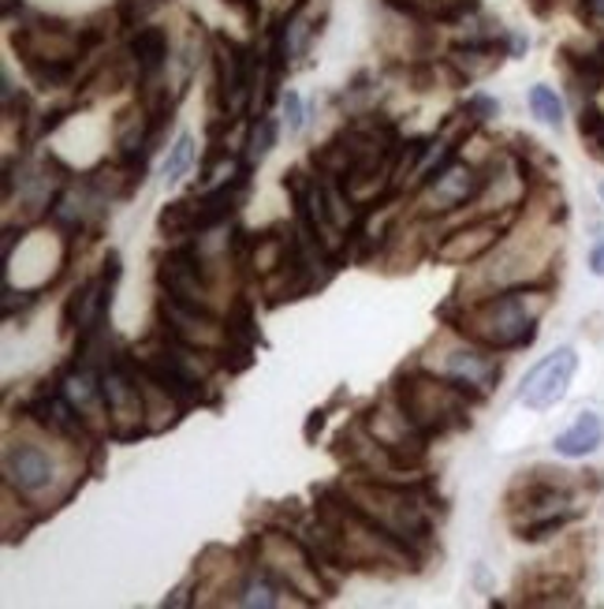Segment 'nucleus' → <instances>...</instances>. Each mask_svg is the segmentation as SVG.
<instances>
[{"label": "nucleus", "instance_id": "obj_30", "mask_svg": "<svg viewBox=\"0 0 604 609\" xmlns=\"http://www.w3.org/2000/svg\"><path fill=\"white\" fill-rule=\"evenodd\" d=\"M601 158H604V154H601Z\"/></svg>", "mask_w": 604, "mask_h": 609}, {"label": "nucleus", "instance_id": "obj_13", "mask_svg": "<svg viewBox=\"0 0 604 609\" xmlns=\"http://www.w3.org/2000/svg\"><path fill=\"white\" fill-rule=\"evenodd\" d=\"M224 344H258V315H254V303L250 295H235L227 303V315H224Z\"/></svg>", "mask_w": 604, "mask_h": 609}, {"label": "nucleus", "instance_id": "obj_17", "mask_svg": "<svg viewBox=\"0 0 604 609\" xmlns=\"http://www.w3.org/2000/svg\"><path fill=\"white\" fill-rule=\"evenodd\" d=\"M478 12H481L478 0H436L433 23L436 27H459V23H467L470 15H478Z\"/></svg>", "mask_w": 604, "mask_h": 609}, {"label": "nucleus", "instance_id": "obj_28", "mask_svg": "<svg viewBox=\"0 0 604 609\" xmlns=\"http://www.w3.org/2000/svg\"><path fill=\"white\" fill-rule=\"evenodd\" d=\"M224 4L239 8L243 15H254V12H261V8H258V0H224Z\"/></svg>", "mask_w": 604, "mask_h": 609}, {"label": "nucleus", "instance_id": "obj_4", "mask_svg": "<svg viewBox=\"0 0 604 609\" xmlns=\"http://www.w3.org/2000/svg\"><path fill=\"white\" fill-rule=\"evenodd\" d=\"M12 49L20 53L23 68L38 64V60H83V38H78V27L60 20H34L23 23L20 31H12Z\"/></svg>", "mask_w": 604, "mask_h": 609}, {"label": "nucleus", "instance_id": "obj_10", "mask_svg": "<svg viewBox=\"0 0 604 609\" xmlns=\"http://www.w3.org/2000/svg\"><path fill=\"white\" fill-rule=\"evenodd\" d=\"M127 53L138 68V80H157L172 60L169 34H164V27H150V23H143V27L131 31Z\"/></svg>", "mask_w": 604, "mask_h": 609}, {"label": "nucleus", "instance_id": "obj_24", "mask_svg": "<svg viewBox=\"0 0 604 609\" xmlns=\"http://www.w3.org/2000/svg\"><path fill=\"white\" fill-rule=\"evenodd\" d=\"M120 273H124V266H120V251H109V255H104V266H101V277L109 284H116Z\"/></svg>", "mask_w": 604, "mask_h": 609}, {"label": "nucleus", "instance_id": "obj_23", "mask_svg": "<svg viewBox=\"0 0 604 609\" xmlns=\"http://www.w3.org/2000/svg\"><path fill=\"white\" fill-rule=\"evenodd\" d=\"M325 415H329L325 407H313L310 419H306V426H303V438L310 441V446H313V441H318V434L325 430Z\"/></svg>", "mask_w": 604, "mask_h": 609}, {"label": "nucleus", "instance_id": "obj_21", "mask_svg": "<svg viewBox=\"0 0 604 609\" xmlns=\"http://www.w3.org/2000/svg\"><path fill=\"white\" fill-rule=\"evenodd\" d=\"M34 300H38L34 292H15L12 284L4 281V295H0V310H4V318H15L20 310L34 307Z\"/></svg>", "mask_w": 604, "mask_h": 609}, {"label": "nucleus", "instance_id": "obj_1", "mask_svg": "<svg viewBox=\"0 0 604 609\" xmlns=\"http://www.w3.org/2000/svg\"><path fill=\"white\" fill-rule=\"evenodd\" d=\"M548 307V289H533V284H515V289L493 292L489 300L455 307L444 303L441 315L459 337L470 344H481L489 352H522L538 341V318Z\"/></svg>", "mask_w": 604, "mask_h": 609}, {"label": "nucleus", "instance_id": "obj_14", "mask_svg": "<svg viewBox=\"0 0 604 609\" xmlns=\"http://www.w3.org/2000/svg\"><path fill=\"white\" fill-rule=\"evenodd\" d=\"M276 135H280L276 120L269 117V112H261V117L250 124L247 138H243V161H247V165H261V161H266L269 150L276 146Z\"/></svg>", "mask_w": 604, "mask_h": 609}, {"label": "nucleus", "instance_id": "obj_26", "mask_svg": "<svg viewBox=\"0 0 604 609\" xmlns=\"http://www.w3.org/2000/svg\"><path fill=\"white\" fill-rule=\"evenodd\" d=\"M527 4H530V12H533V15H541V20L556 12V0H527Z\"/></svg>", "mask_w": 604, "mask_h": 609}, {"label": "nucleus", "instance_id": "obj_11", "mask_svg": "<svg viewBox=\"0 0 604 609\" xmlns=\"http://www.w3.org/2000/svg\"><path fill=\"white\" fill-rule=\"evenodd\" d=\"M601 441H604V423H601V415L582 412L579 419H575L571 426H567L564 434H556L553 446H556L559 456L579 460V456H590V452H597V449H601Z\"/></svg>", "mask_w": 604, "mask_h": 609}, {"label": "nucleus", "instance_id": "obj_9", "mask_svg": "<svg viewBox=\"0 0 604 609\" xmlns=\"http://www.w3.org/2000/svg\"><path fill=\"white\" fill-rule=\"evenodd\" d=\"M57 478V464L46 449L30 446V441H20V446H8L4 452V483L15 486L26 498L41 494L46 486Z\"/></svg>", "mask_w": 604, "mask_h": 609}, {"label": "nucleus", "instance_id": "obj_16", "mask_svg": "<svg viewBox=\"0 0 604 609\" xmlns=\"http://www.w3.org/2000/svg\"><path fill=\"white\" fill-rule=\"evenodd\" d=\"M530 112L541 120V124L548 127H559L564 124V101H559V94L553 86H530Z\"/></svg>", "mask_w": 604, "mask_h": 609}, {"label": "nucleus", "instance_id": "obj_5", "mask_svg": "<svg viewBox=\"0 0 604 609\" xmlns=\"http://www.w3.org/2000/svg\"><path fill=\"white\" fill-rule=\"evenodd\" d=\"M493 355L496 352H489V348L467 341V348H452V352H444L436 374L448 378L452 386H459L474 404H481V400L496 389V381H501V363H496Z\"/></svg>", "mask_w": 604, "mask_h": 609}, {"label": "nucleus", "instance_id": "obj_18", "mask_svg": "<svg viewBox=\"0 0 604 609\" xmlns=\"http://www.w3.org/2000/svg\"><path fill=\"white\" fill-rule=\"evenodd\" d=\"M190 161H195V138L180 135L176 146L169 150V158H164V184H176V180H183V172L190 169Z\"/></svg>", "mask_w": 604, "mask_h": 609}, {"label": "nucleus", "instance_id": "obj_7", "mask_svg": "<svg viewBox=\"0 0 604 609\" xmlns=\"http://www.w3.org/2000/svg\"><path fill=\"white\" fill-rule=\"evenodd\" d=\"M575 370H579L575 348H556L553 355H545V360L527 374V381H522V389H519V400L527 407H533V412H545L556 400H564Z\"/></svg>", "mask_w": 604, "mask_h": 609}, {"label": "nucleus", "instance_id": "obj_15", "mask_svg": "<svg viewBox=\"0 0 604 609\" xmlns=\"http://www.w3.org/2000/svg\"><path fill=\"white\" fill-rule=\"evenodd\" d=\"M75 72H78V60H57V64L38 60V64H26V80L38 86V90H64V86L75 83Z\"/></svg>", "mask_w": 604, "mask_h": 609}, {"label": "nucleus", "instance_id": "obj_27", "mask_svg": "<svg viewBox=\"0 0 604 609\" xmlns=\"http://www.w3.org/2000/svg\"><path fill=\"white\" fill-rule=\"evenodd\" d=\"M590 269H593L597 277H604V240L590 251Z\"/></svg>", "mask_w": 604, "mask_h": 609}, {"label": "nucleus", "instance_id": "obj_25", "mask_svg": "<svg viewBox=\"0 0 604 609\" xmlns=\"http://www.w3.org/2000/svg\"><path fill=\"white\" fill-rule=\"evenodd\" d=\"M579 15L582 20H590V23H604V0H582Z\"/></svg>", "mask_w": 604, "mask_h": 609}, {"label": "nucleus", "instance_id": "obj_12", "mask_svg": "<svg viewBox=\"0 0 604 609\" xmlns=\"http://www.w3.org/2000/svg\"><path fill=\"white\" fill-rule=\"evenodd\" d=\"M157 232H161L164 240L195 236L198 232V198H176V203L161 206V214H157Z\"/></svg>", "mask_w": 604, "mask_h": 609}, {"label": "nucleus", "instance_id": "obj_29", "mask_svg": "<svg viewBox=\"0 0 604 609\" xmlns=\"http://www.w3.org/2000/svg\"><path fill=\"white\" fill-rule=\"evenodd\" d=\"M597 191H601V198H604V180H601V187H597Z\"/></svg>", "mask_w": 604, "mask_h": 609}, {"label": "nucleus", "instance_id": "obj_20", "mask_svg": "<svg viewBox=\"0 0 604 609\" xmlns=\"http://www.w3.org/2000/svg\"><path fill=\"white\" fill-rule=\"evenodd\" d=\"M463 112H467L474 124H485V120L501 117V101L496 98H485V94H474V98H467V106H463Z\"/></svg>", "mask_w": 604, "mask_h": 609}, {"label": "nucleus", "instance_id": "obj_3", "mask_svg": "<svg viewBox=\"0 0 604 609\" xmlns=\"http://www.w3.org/2000/svg\"><path fill=\"white\" fill-rule=\"evenodd\" d=\"M157 289L183 307L213 310V281L198 243H176L157 263Z\"/></svg>", "mask_w": 604, "mask_h": 609}, {"label": "nucleus", "instance_id": "obj_8", "mask_svg": "<svg viewBox=\"0 0 604 609\" xmlns=\"http://www.w3.org/2000/svg\"><path fill=\"white\" fill-rule=\"evenodd\" d=\"M23 412L30 415L34 423L41 426L46 434L60 441H78L90 434V426L83 423V415L75 412V404L67 400V393L60 389V381H49V386H41L38 393L23 404Z\"/></svg>", "mask_w": 604, "mask_h": 609}, {"label": "nucleus", "instance_id": "obj_22", "mask_svg": "<svg viewBox=\"0 0 604 609\" xmlns=\"http://www.w3.org/2000/svg\"><path fill=\"white\" fill-rule=\"evenodd\" d=\"M280 106H284L287 132H299V127H303V98L295 90H287V94H280Z\"/></svg>", "mask_w": 604, "mask_h": 609}, {"label": "nucleus", "instance_id": "obj_6", "mask_svg": "<svg viewBox=\"0 0 604 609\" xmlns=\"http://www.w3.org/2000/svg\"><path fill=\"white\" fill-rule=\"evenodd\" d=\"M515 221V210H504V217H478V221H467L463 229H455L452 236H444L433 247V258L444 266H467L485 258L496 243L504 240L507 224Z\"/></svg>", "mask_w": 604, "mask_h": 609}, {"label": "nucleus", "instance_id": "obj_19", "mask_svg": "<svg viewBox=\"0 0 604 609\" xmlns=\"http://www.w3.org/2000/svg\"><path fill=\"white\" fill-rule=\"evenodd\" d=\"M153 4L157 0H116V20H120V31H135V27H143L146 23V15L153 12Z\"/></svg>", "mask_w": 604, "mask_h": 609}, {"label": "nucleus", "instance_id": "obj_2", "mask_svg": "<svg viewBox=\"0 0 604 609\" xmlns=\"http://www.w3.org/2000/svg\"><path fill=\"white\" fill-rule=\"evenodd\" d=\"M392 400L426 438H436V434L463 430L470 426V400L459 386H452L448 378H441L436 370L410 367L399 370L396 381H392Z\"/></svg>", "mask_w": 604, "mask_h": 609}]
</instances>
